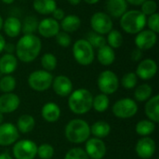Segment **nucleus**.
I'll use <instances>...</instances> for the list:
<instances>
[{"mask_svg": "<svg viewBox=\"0 0 159 159\" xmlns=\"http://www.w3.org/2000/svg\"><path fill=\"white\" fill-rule=\"evenodd\" d=\"M145 115L149 120L154 123L159 122V96L151 97L145 104Z\"/></svg>", "mask_w": 159, "mask_h": 159, "instance_id": "nucleus-23", "label": "nucleus"}, {"mask_svg": "<svg viewBox=\"0 0 159 159\" xmlns=\"http://www.w3.org/2000/svg\"><path fill=\"white\" fill-rule=\"evenodd\" d=\"M85 152L89 158L102 159L106 155V145L102 139L89 138L86 142Z\"/></svg>", "mask_w": 159, "mask_h": 159, "instance_id": "nucleus-12", "label": "nucleus"}, {"mask_svg": "<svg viewBox=\"0 0 159 159\" xmlns=\"http://www.w3.org/2000/svg\"><path fill=\"white\" fill-rule=\"evenodd\" d=\"M20 103V100L15 93H4L0 96V112L2 114H9L15 112Z\"/></svg>", "mask_w": 159, "mask_h": 159, "instance_id": "nucleus-18", "label": "nucleus"}, {"mask_svg": "<svg viewBox=\"0 0 159 159\" xmlns=\"http://www.w3.org/2000/svg\"><path fill=\"white\" fill-rule=\"evenodd\" d=\"M16 88V79L11 75H6L0 79V90L4 93L12 92Z\"/></svg>", "mask_w": 159, "mask_h": 159, "instance_id": "nucleus-35", "label": "nucleus"}, {"mask_svg": "<svg viewBox=\"0 0 159 159\" xmlns=\"http://www.w3.org/2000/svg\"><path fill=\"white\" fill-rule=\"evenodd\" d=\"M38 20L34 16H27L21 22V33L23 34H33L37 31Z\"/></svg>", "mask_w": 159, "mask_h": 159, "instance_id": "nucleus-32", "label": "nucleus"}, {"mask_svg": "<svg viewBox=\"0 0 159 159\" xmlns=\"http://www.w3.org/2000/svg\"><path fill=\"white\" fill-rule=\"evenodd\" d=\"M0 159H13V158L11 157V156H10L8 153L5 152V153L0 154Z\"/></svg>", "mask_w": 159, "mask_h": 159, "instance_id": "nucleus-48", "label": "nucleus"}, {"mask_svg": "<svg viewBox=\"0 0 159 159\" xmlns=\"http://www.w3.org/2000/svg\"><path fill=\"white\" fill-rule=\"evenodd\" d=\"M61 108L55 102H47L43 105L41 110L42 117L48 123L57 122L61 116Z\"/></svg>", "mask_w": 159, "mask_h": 159, "instance_id": "nucleus-21", "label": "nucleus"}, {"mask_svg": "<svg viewBox=\"0 0 159 159\" xmlns=\"http://www.w3.org/2000/svg\"><path fill=\"white\" fill-rule=\"evenodd\" d=\"M157 73V64L152 59H144L140 61L136 68V75L143 80L152 79Z\"/></svg>", "mask_w": 159, "mask_h": 159, "instance_id": "nucleus-15", "label": "nucleus"}, {"mask_svg": "<svg viewBox=\"0 0 159 159\" xmlns=\"http://www.w3.org/2000/svg\"><path fill=\"white\" fill-rule=\"evenodd\" d=\"M19 139V130L11 123H2L0 125V146H9L14 144Z\"/></svg>", "mask_w": 159, "mask_h": 159, "instance_id": "nucleus-13", "label": "nucleus"}, {"mask_svg": "<svg viewBox=\"0 0 159 159\" xmlns=\"http://www.w3.org/2000/svg\"><path fill=\"white\" fill-rule=\"evenodd\" d=\"M53 81V75L50 72L45 70H36L32 72L28 76L29 87L38 92L48 89Z\"/></svg>", "mask_w": 159, "mask_h": 159, "instance_id": "nucleus-6", "label": "nucleus"}, {"mask_svg": "<svg viewBox=\"0 0 159 159\" xmlns=\"http://www.w3.org/2000/svg\"><path fill=\"white\" fill-rule=\"evenodd\" d=\"M97 85L102 93L105 95H110L115 93L118 89L119 79L113 71L105 70L99 75Z\"/></svg>", "mask_w": 159, "mask_h": 159, "instance_id": "nucleus-8", "label": "nucleus"}, {"mask_svg": "<svg viewBox=\"0 0 159 159\" xmlns=\"http://www.w3.org/2000/svg\"><path fill=\"white\" fill-rule=\"evenodd\" d=\"M6 39L5 37L0 34V53H2V51L4 50V48H5V45H6Z\"/></svg>", "mask_w": 159, "mask_h": 159, "instance_id": "nucleus-47", "label": "nucleus"}, {"mask_svg": "<svg viewBox=\"0 0 159 159\" xmlns=\"http://www.w3.org/2000/svg\"><path fill=\"white\" fill-rule=\"evenodd\" d=\"M60 23L52 17H48L38 22L37 32L44 38H52L60 32Z\"/></svg>", "mask_w": 159, "mask_h": 159, "instance_id": "nucleus-14", "label": "nucleus"}, {"mask_svg": "<svg viewBox=\"0 0 159 159\" xmlns=\"http://www.w3.org/2000/svg\"><path fill=\"white\" fill-rule=\"evenodd\" d=\"M56 38V42L57 44L60 46V47H62V48H68L71 43H72V39H71V36L68 33H65L63 31H60L57 35L55 36Z\"/></svg>", "mask_w": 159, "mask_h": 159, "instance_id": "nucleus-41", "label": "nucleus"}, {"mask_svg": "<svg viewBox=\"0 0 159 159\" xmlns=\"http://www.w3.org/2000/svg\"><path fill=\"white\" fill-rule=\"evenodd\" d=\"M18 67V59L14 54L5 53L0 58V74L11 75Z\"/></svg>", "mask_w": 159, "mask_h": 159, "instance_id": "nucleus-22", "label": "nucleus"}, {"mask_svg": "<svg viewBox=\"0 0 159 159\" xmlns=\"http://www.w3.org/2000/svg\"><path fill=\"white\" fill-rule=\"evenodd\" d=\"M157 42V34L153 31L147 29H143L140 33H138L135 36L134 43L136 48L141 50H149L153 48Z\"/></svg>", "mask_w": 159, "mask_h": 159, "instance_id": "nucleus-11", "label": "nucleus"}, {"mask_svg": "<svg viewBox=\"0 0 159 159\" xmlns=\"http://www.w3.org/2000/svg\"><path fill=\"white\" fill-rule=\"evenodd\" d=\"M143 58V50L139 48H134L131 52V59L134 61H140Z\"/></svg>", "mask_w": 159, "mask_h": 159, "instance_id": "nucleus-44", "label": "nucleus"}, {"mask_svg": "<svg viewBox=\"0 0 159 159\" xmlns=\"http://www.w3.org/2000/svg\"><path fill=\"white\" fill-rule=\"evenodd\" d=\"M113 20L106 12H95L90 18V27L93 30V32L99 34H107L113 29Z\"/></svg>", "mask_w": 159, "mask_h": 159, "instance_id": "nucleus-9", "label": "nucleus"}, {"mask_svg": "<svg viewBox=\"0 0 159 159\" xmlns=\"http://www.w3.org/2000/svg\"><path fill=\"white\" fill-rule=\"evenodd\" d=\"M57 7L55 0H34L33 8L35 12L41 15H49Z\"/></svg>", "mask_w": 159, "mask_h": 159, "instance_id": "nucleus-26", "label": "nucleus"}, {"mask_svg": "<svg viewBox=\"0 0 159 159\" xmlns=\"http://www.w3.org/2000/svg\"><path fill=\"white\" fill-rule=\"evenodd\" d=\"M123 34L120 31L116 29H112L107 34L106 43H108V46L111 47L113 49L119 48L123 45Z\"/></svg>", "mask_w": 159, "mask_h": 159, "instance_id": "nucleus-31", "label": "nucleus"}, {"mask_svg": "<svg viewBox=\"0 0 159 159\" xmlns=\"http://www.w3.org/2000/svg\"><path fill=\"white\" fill-rule=\"evenodd\" d=\"M51 15H52V18H53L54 20H56L57 21H61V20L65 17L64 11H63L61 8H60V7H56V8L54 9V11L51 13Z\"/></svg>", "mask_w": 159, "mask_h": 159, "instance_id": "nucleus-43", "label": "nucleus"}, {"mask_svg": "<svg viewBox=\"0 0 159 159\" xmlns=\"http://www.w3.org/2000/svg\"><path fill=\"white\" fill-rule=\"evenodd\" d=\"M83 1H85L89 5H94V4H97L100 0H83Z\"/></svg>", "mask_w": 159, "mask_h": 159, "instance_id": "nucleus-50", "label": "nucleus"}, {"mask_svg": "<svg viewBox=\"0 0 159 159\" xmlns=\"http://www.w3.org/2000/svg\"><path fill=\"white\" fill-rule=\"evenodd\" d=\"M93 96L87 89H77L69 95V109L76 115H84L92 108Z\"/></svg>", "mask_w": 159, "mask_h": 159, "instance_id": "nucleus-3", "label": "nucleus"}, {"mask_svg": "<svg viewBox=\"0 0 159 159\" xmlns=\"http://www.w3.org/2000/svg\"><path fill=\"white\" fill-rule=\"evenodd\" d=\"M157 146L155 141L150 137H143L140 139L135 146V152L139 157L150 159L156 153Z\"/></svg>", "mask_w": 159, "mask_h": 159, "instance_id": "nucleus-16", "label": "nucleus"}, {"mask_svg": "<svg viewBox=\"0 0 159 159\" xmlns=\"http://www.w3.org/2000/svg\"><path fill=\"white\" fill-rule=\"evenodd\" d=\"M111 132V126L105 121H96L90 126V134L94 136V138L103 139L107 137Z\"/></svg>", "mask_w": 159, "mask_h": 159, "instance_id": "nucleus-27", "label": "nucleus"}, {"mask_svg": "<svg viewBox=\"0 0 159 159\" xmlns=\"http://www.w3.org/2000/svg\"><path fill=\"white\" fill-rule=\"evenodd\" d=\"M153 94V89L148 84H142L139 85L134 91V98L137 102H147Z\"/></svg>", "mask_w": 159, "mask_h": 159, "instance_id": "nucleus-29", "label": "nucleus"}, {"mask_svg": "<svg viewBox=\"0 0 159 159\" xmlns=\"http://www.w3.org/2000/svg\"><path fill=\"white\" fill-rule=\"evenodd\" d=\"M2 29L8 37L15 38L21 33V21L15 16L7 17L4 20Z\"/></svg>", "mask_w": 159, "mask_h": 159, "instance_id": "nucleus-20", "label": "nucleus"}, {"mask_svg": "<svg viewBox=\"0 0 159 159\" xmlns=\"http://www.w3.org/2000/svg\"><path fill=\"white\" fill-rule=\"evenodd\" d=\"M64 159H89L88 155L86 154L85 150L80 147H75L70 149L65 157Z\"/></svg>", "mask_w": 159, "mask_h": 159, "instance_id": "nucleus-40", "label": "nucleus"}, {"mask_svg": "<svg viewBox=\"0 0 159 159\" xmlns=\"http://www.w3.org/2000/svg\"><path fill=\"white\" fill-rule=\"evenodd\" d=\"M110 104V101L108 98V95H105L103 93L98 94L96 97L93 98L92 102V108L99 113H103L105 112Z\"/></svg>", "mask_w": 159, "mask_h": 159, "instance_id": "nucleus-33", "label": "nucleus"}, {"mask_svg": "<svg viewBox=\"0 0 159 159\" xmlns=\"http://www.w3.org/2000/svg\"><path fill=\"white\" fill-rule=\"evenodd\" d=\"M146 25L149 27V30L153 31L156 34L159 33V14L157 12L153 15L148 16L146 20Z\"/></svg>", "mask_w": 159, "mask_h": 159, "instance_id": "nucleus-42", "label": "nucleus"}, {"mask_svg": "<svg viewBox=\"0 0 159 159\" xmlns=\"http://www.w3.org/2000/svg\"><path fill=\"white\" fill-rule=\"evenodd\" d=\"M105 10L111 18L118 19L128 10V3L126 0H107Z\"/></svg>", "mask_w": 159, "mask_h": 159, "instance_id": "nucleus-19", "label": "nucleus"}, {"mask_svg": "<svg viewBox=\"0 0 159 159\" xmlns=\"http://www.w3.org/2000/svg\"><path fill=\"white\" fill-rule=\"evenodd\" d=\"M52 88L55 93L61 97L69 96L73 91V83L71 79L66 75H58L53 78Z\"/></svg>", "mask_w": 159, "mask_h": 159, "instance_id": "nucleus-17", "label": "nucleus"}, {"mask_svg": "<svg viewBox=\"0 0 159 159\" xmlns=\"http://www.w3.org/2000/svg\"><path fill=\"white\" fill-rule=\"evenodd\" d=\"M14 1H15V0H1V2H3V3L6 4V5H10V4L14 3Z\"/></svg>", "mask_w": 159, "mask_h": 159, "instance_id": "nucleus-51", "label": "nucleus"}, {"mask_svg": "<svg viewBox=\"0 0 159 159\" xmlns=\"http://www.w3.org/2000/svg\"><path fill=\"white\" fill-rule=\"evenodd\" d=\"M81 26V20L78 16L70 14L65 16L60 23V27L65 33H74L77 31Z\"/></svg>", "mask_w": 159, "mask_h": 159, "instance_id": "nucleus-25", "label": "nucleus"}, {"mask_svg": "<svg viewBox=\"0 0 159 159\" xmlns=\"http://www.w3.org/2000/svg\"><path fill=\"white\" fill-rule=\"evenodd\" d=\"M97 60L103 66H109L113 64L116 60L115 50L111 47H109L107 44L104 45L103 47L98 48Z\"/></svg>", "mask_w": 159, "mask_h": 159, "instance_id": "nucleus-24", "label": "nucleus"}, {"mask_svg": "<svg viewBox=\"0 0 159 159\" xmlns=\"http://www.w3.org/2000/svg\"><path fill=\"white\" fill-rule=\"evenodd\" d=\"M128 4L132 6H141L145 0H126Z\"/></svg>", "mask_w": 159, "mask_h": 159, "instance_id": "nucleus-46", "label": "nucleus"}, {"mask_svg": "<svg viewBox=\"0 0 159 159\" xmlns=\"http://www.w3.org/2000/svg\"><path fill=\"white\" fill-rule=\"evenodd\" d=\"M156 129V123L152 122L149 119H143L137 123L135 130L137 134L143 137H147L152 134Z\"/></svg>", "mask_w": 159, "mask_h": 159, "instance_id": "nucleus-30", "label": "nucleus"}, {"mask_svg": "<svg viewBox=\"0 0 159 159\" xmlns=\"http://www.w3.org/2000/svg\"><path fill=\"white\" fill-rule=\"evenodd\" d=\"M87 41L92 46L93 48H97V49L107 44L106 43V38L103 35L99 34H97L95 32H90V33L88 34Z\"/></svg>", "mask_w": 159, "mask_h": 159, "instance_id": "nucleus-36", "label": "nucleus"}, {"mask_svg": "<svg viewBox=\"0 0 159 159\" xmlns=\"http://www.w3.org/2000/svg\"><path fill=\"white\" fill-rule=\"evenodd\" d=\"M57 58L54 54L52 53H45L42 57H41V65L43 67V69L45 71L48 72H52L53 70L56 69L57 67Z\"/></svg>", "mask_w": 159, "mask_h": 159, "instance_id": "nucleus-34", "label": "nucleus"}, {"mask_svg": "<svg viewBox=\"0 0 159 159\" xmlns=\"http://www.w3.org/2000/svg\"><path fill=\"white\" fill-rule=\"evenodd\" d=\"M157 10V4L155 0H145L141 5V11L147 17L153 15Z\"/></svg>", "mask_w": 159, "mask_h": 159, "instance_id": "nucleus-39", "label": "nucleus"}, {"mask_svg": "<svg viewBox=\"0 0 159 159\" xmlns=\"http://www.w3.org/2000/svg\"><path fill=\"white\" fill-rule=\"evenodd\" d=\"M42 49L41 39L35 34H23L15 46V53L18 60L29 63L34 61Z\"/></svg>", "mask_w": 159, "mask_h": 159, "instance_id": "nucleus-1", "label": "nucleus"}, {"mask_svg": "<svg viewBox=\"0 0 159 159\" xmlns=\"http://www.w3.org/2000/svg\"><path fill=\"white\" fill-rule=\"evenodd\" d=\"M41 159H51L54 157V148L49 143H42L37 146V154Z\"/></svg>", "mask_w": 159, "mask_h": 159, "instance_id": "nucleus-38", "label": "nucleus"}, {"mask_svg": "<svg viewBox=\"0 0 159 159\" xmlns=\"http://www.w3.org/2000/svg\"><path fill=\"white\" fill-rule=\"evenodd\" d=\"M119 19L120 27L129 34H137L146 26L147 17L139 9L127 10Z\"/></svg>", "mask_w": 159, "mask_h": 159, "instance_id": "nucleus-2", "label": "nucleus"}, {"mask_svg": "<svg viewBox=\"0 0 159 159\" xmlns=\"http://www.w3.org/2000/svg\"><path fill=\"white\" fill-rule=\"evenodd\" d=\"M137 82H138V76L134 72H129L125 74L121 79L122 86L127 89H134L137 86Z\"/></svg>", "mask_w": 159, "mask_h": 159, "instance_id": "nucleus-37", "label": "nucleus"}, {"mask_svg": "<svg viewBox=\"0 0 159 159\" xmlns=\"http://www.w3.org/2000/svg\"><path fill=\"white\" fill-rule=\"evenodd\" d=\"M3 121H4V116H3V114L0 112V125L3 123Z\"/></svg>", "mask_w": 159, "mask_h": 159, "instance_id": "nucleus-53", "label": "nucleus"}, {"mask_svg": "<svg viewBox=\"0 0 159 159\" xmlns=\"http://www.w3.org/2000/svg\"><path fill=\"white\" fill-rule=\"evenodd\" d=\"M3 23H4V20H3L2 16L0 15V31H1L2 28H3Z\"/></svg>", "mask_w": 159, "mask_h": 159, "instance_id": "nucleus-52", "label": "nucleus"}, {"mask_svg": "<svg viewBox=\"0 0 159 159\" xmlns=\"http://www.w3.org/2000/svg\"><path fill=\"white\" fill-rule=\"evenodd\" d=\"M12 152L15 159H34L37 145L31 140H20L14 143Z\"/></svg>", "mask_w": 159, "mask_h": 159, "instance_id": "nucleus-10", "label": "nucleus"}, {"mask_svg": "<svg viewBox=\"0 0 159 159\" xmlns=\"http://www.w3.org/2000/svg\"><path fill=\"white\" fill-rule=\"evenodd\" d=\"M35 126V120L34 118L28 114L21 115L18 120H17V129L21 133H29L33 131L34 128Z\"/></svg>", "mask_w": 159, "mask_h": 159, "instance_id": "nucleus-28", "label": "nucleus"}, {"mask_svg": "<svg viewBox=\"0 0 159 159\" xmlns=\"http://www.w3.org/2000/svg\"><path fill=\"white\" fill-rule=\"evenodd\" d=\"M65 137L72 143H83L90 137V126L83 119L75 118L66 125Z\"/></svg>", "mask_w": 159, "mask_h": 159, "instance_id": "nucleus-4", "label": "nucleus"}, {"mask_svg": "<svg viewBox=\"0 0 159 159\" xmlns=\"http://www.w3.org/2000/svg\"><path fill=\"white\" fill-rule=\"evenodd\" d=\"M73 56L78 64L88 66L95 59L94 48L87 39H78L73 45Z\"/></svg>", "mask_w": 159, "mask_h": 159, "instance_id": "nucleus-5", "label": "nucleus"}, {"mask_svg": "<svg viewBox=\"0 0 159 159\" xmlns=\"http://www.w3.org/2000/svg\"><path fill=\"white\" fill-rule=\"evenodd\" d=\"M69 4H71L72 6H77L81 3L82 0H67Z\"/></svg>", "mask_w": 159, "mask_h": 159, "instance_id": "nucleus-49", "label": "nucleus"}, {"mask_svg": "<svg viewBox=\"0 0 159 159\" xmlns=\"http://www.w3.org/2000/svg\"><path fill=\"white\" fill-rule=\"evenodd\" d=\"M113 114L122 119L133 117L138 112V105L135 100L130 98H123L115 102L112 107Z\"/></svg>", "mask_w": 159, "mask_h": 159, "instance_id": "nucleus-7", "label": "nucleus"}, {"mask_svg": "<svg viewBox=\"0 0 159 159\" xmlns=\"http://www.w3.org/2000/svg\"><path fill=\"white\" fill-rule=\"evenodd\" d=\"M4 50L6 51V53H10L13 54V52L15 51V46L12 43H6Z\"/></svg>", "mask_w": 159, "mask_h": 159, "instance_id": "nucleus-45", "label": "nucleus"}]
</instances>
